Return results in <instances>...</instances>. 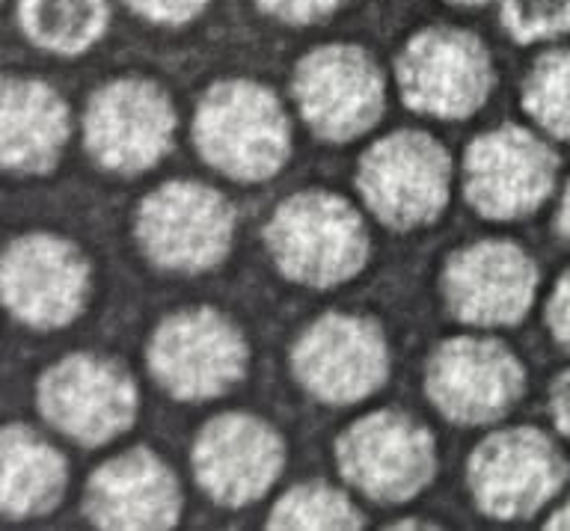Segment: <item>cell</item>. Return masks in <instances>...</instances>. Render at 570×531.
Instances as JSON below:
<instances>
[{
	"label": "cell",
	"mask_w": 570,
	"mask_h": 531,
	"mask_svg": "<svg viewBox=\"0 0 570 531\" xmlns=\"http://www.w3.org/2000/svg\"><path fill=\"white\" fill-rule=\"evenodd\" d=\"M176 110L149 80H114L96 89L83 116V142L98 167L134 176L151 169L173 146Z\"/></svg>",
	"instance_id": "cell-14"
},
{
	"label": "cell",
	"mask_w": 570,
	"mask_h": 531,
	"mask_svg": "<svg viewBox=\"0 0 570 531\" xmlns=\"http://www.w3.org/2000/svg\"><path fill=\"white\" fill-rule=\"evenodd\" d=\"M502 24L514 42L570 33V0H502Z\"/></svg>",
	"instance_id": "cell-24"
},
{
	"label": "cell",
	"mask_w": 570,
	"mask_h": 531,
	"mask_svg": "<svg viewBox=\"0 0 570 531\" xmlns=\"http://www.w3.org/2000/svg\"><path fill=\"white\" fill-rule=\"evenodd\" d=\"M390 529H436L434 523H416V520H401V523H392Z\"/></svg>",
	"instance_id": "cell-31"
},
{
	"label": "cell",
	"mask_w": 570,
	"mask_h": 531,
	"mask_svg": "<svg viewBox=\"0 0 570 531\" xmlns=\"http://www.w3.org/2000/svg\"><path fill=\"white\" fill-rule=\"evenodd\" d=\"M110 18L107 0H18V24L36 48L62 57L89 51Z\"/></svg>",
	"instance_id": "cell-21"
},
{
	"label": "cell",
	"mask_w": 570,
	"mask_h": 531,
	"mask_svg": "<svg viewBox=\"0 0 570 531\" xmlns=\"http://www.w3.org/2000/svg\"><path fill=\"white\" fill-rule=\"evenodd\" d=\"M550 413L559 434L570 443V372H561L550 386Z\"/></svg>",
	"instance_id": "cell-28"
},
{
	"label": "cell",
	"mask_w": 570,
	"mask_h": 531,
	"mask_svg": "<svg viewBox=\"0 0 570 531\" xmlns=\"http://www.w3.org/2000/svg\"><path fill=\"white\" fill-rule=\"evenodd\" d=\"M570 466L538 427H505L475 445L466 461V484L481 514L529 520L559 496Z\"/></svg>",
	"instance_id": "cell-7"
},
{
	"label": "cell",
	"mask_w": 570,
	"mask_h": 531,
	"mask_svg": "<svg viewBox=\"0 0 570 531\" xmlns=\"http://www.w3.org/2000/svg\"><path fill=\"white\" fill-rule=\"evenodd\" d=\"M401 101L434 119H470L493 89V62L479 36L458 27H428L395 62Z\"/></svg>",
	"instance_id": "cell-9"
},
{
	"label": "cell",
	"mask_w": 570,
	"mask_h": 531,
	"mask_svg": "<svg viewBox=\"0 0 570 531\" xmlns=\"http://www.w3.org/2000/svg\"><path fill=\"white\" fill-rule=\"evenodd\" d=\"M194 142L208 167L256 185L285 167L292 155V125L267 87L256 80H220L196 107Z\"/></svg>",
	"instance_id": "cell-1"
},
{
	"label": "cell",
	"mask_w": 570,
	"mask_h": 531,
	"mask_svg": "<svg viewBox=\"0 0 570 531\" xmlns=\"http://www.w3.org/2000/svg\"><path fill=\"white\" fill-rule=\"evenodd\" d=\"M425 392L449 422L463 427L505 419L525 392V368L497 338H445L428 356Z\"/></svg>",
	"instance_id": "cell-11"
},
{
	"label": "cell",
	"mask_w": 570,
	"mask_h": 531,
	"mask_svg": "<svg viewBox=\"0 0 570 531\" xmlns=\"http://www.w3.org/2000/svg\"><path fill=\"white\" fill-rule=\"evenodd\" d=\"M292 372L315 401L347 407L374 395L386 383L390 347L374 321L330 312L297 338Z\"/></svg>",
	"instance_id": "cell-13"
},
{
	"label": "cell",
	"mask_w": 570,
	"mask_h": 531,
	"mask_svg": "<svg viewBox=\"0 0 570 531\" xmlns=\"http://www.w3.org/2000/svg\"><path fill=\"white\" fill-rule=\"evenodd\" d=\"M547 529H570V502H564V505L547 520Z\"/></svg>",
	"instance_id": "cell-30"
},
{
	"label": "cell",
	"mask_w": 570,
	"mask_h": 531,
	"mask_svg": "<svg viewBox=\"0 0 570 531\" xmlns=\"http://www.w3.org/2000/svg\"><path fill=\"white\" fill-rule=\"evenodd\" d=\"M83 514L98 529H173L181 517V488L158 454L137 445L89 475Z\"/></svg>",
	"instance_id": "cell-18"
},
{
	"label": "cell",
	"mask_w": 570,
	"mask_h": 531,
	"mask_svg": "<svg viewBox=\"0 0 570 531\" xmlns=\"http://www.w3.org/2000/svg\"><path fill=\"white\" fill-rule=\"evenodd\" d=\"M547 327L561 347L570 351V271L561 274L547 303Z\"/></svg>",
	"instance_id": "cell-27"
},
{
	"label": "cell",
	"mask_w": 570,
	"mask_h": 531,
	"mask_svg": "<svg viewBox=\"0 0 570 531\" xmlns=\"http://www.w3.org/2000/svg\"><path fill=\"white\" fill-rule=\"evenodd\" d=\"M128 7L155 24H185L208 7V0H128Z\"/></svg>",
	"instance_id": "cell-26"
},
{
	"label": "cell",
	"mask_w": 570,
	"mask_h": 531,
	"mask_svg": "<svg viewBox=\"0 0 570 531\" xmlns=\"http://www.w3.org/2000/svg\"><path fill=\"white\" fill-rule=\"evenodd\" d=\"M449 3H458V7H481V3H488V0H449Z\"/></svg>",
	"instance_id": "cell-32"
},
{
	"label": "cell",
	"mask_w": 570,
	"mask_h": 531,
	"mask_svg": "<svg viewBox=\"0 0 570 531\" xmlns=\"http://www.w3.org/2000/svg\"><path fill=\"white\" fill-rule=\"evenodd\" d=\"M538 265L511 240H479L452 253L443 297L452 318L472 327H514L532 309Z\"/></svg>",
	"instance_id": "cell-16"
},
{
	"label": "cell",
	"mask_w": 570,
	"mask_h": 531,
	"mask_svg": "<svg viewBox=\"0 0 570 531\" xmlns=\"http://www.w3.org/2000/svg\"><path fill=\"white\" fill-rule=\"evenodd\" d=\"M71 134L69 107L42 80L7 78L0 101V160L9 173L42 176L60 160Z\"/></svg>",
	"instance_id": "cell-19"
},
{
	"label": "cell",
	"mask_w": 570,
	"mask_h": 531,
	"mask_svg": "<svg viewBox=\"0 0 570 531\" xmlns=\"http://www.w3.org/2000/svg\"><path fill=\"white\" fill-rule=\"evenodd\" d=\"M449 151L422 131H395L365 151L356 169L363 203L383 226L410 232L434 223L449 203Z\"/></svg>",
	"instance_id": "cell-4"
},
{
	"label": "cell",
	"mask_w": 570,
	"mask_h": 531,
	"mask_svg": "<svg viewBox=\"0 0 570 531\" xmlns=\"http://www.w3.org/2000/svg\"><path fill=\"white\" fill-rule=\"evenodd\" d=\"M559 155L520 125L481 134L463 155V194L488 220H520L547 203Z\"/></svg>",
	"instance_id": "cell-12"
},
{
	"label": "cell",
	"mask_w": 570,
	"mask_h": 531,
	"mask_svg": "<svg viewBox=\"0 0 570 531\" xmlns=\"http://www.w3.org/2000/svg\"><path fill=\"white\" fill-rule=\"evenodd\" d=\"M36 404L48 425L87 449L131 431L140 407L131 374L96 354H71L42 372Z\"/></svg>",
	"instance_id": "cell-8"
},
{
	"label": "cell",
	"mask_w": 570,
	"mask_h": 531,
	"mask_svg": "<svg viewBox=\"0 0 570 531\" xmlns=\"http://www.w3.org/2000/svg\"><path fill=\"white\" fill-rule=\"evenodd\" d=\"M0 285L12 318L33 330H60L87 306L89 262L71 240L30 232L7 247Z\"/></svg>",
	"instance_id": "cell-15"
},
{
	"label": "cell",
	"mask_w": 570,
	"mask_h": 531,
	"mask_svg": "<svg viewBox=\"0 0 570 531\" xmlns=\"http://www.w3.org/2000/svg\"><path fill=\"white\" fill-rule=\"evenodd\" d=\"M292 96L303 122L324 142H351L381 122L383 75L356 45H324L297 62Z\"/></svg>",
	"instance_id": "cell-10"
},
{
	"label": "cell",
	"mask_w": 570,
	"mask_h": 531,
	"mask_svg": "<svg viewBox=\"0 0 570 531\" xmlns=\"http://www.w3.org/2000/svg\"><path fill=\"white\" fill-rule=\"evenodd\" d=\"M137 244L151 265L173 274H205L229 256L235 208L199 181H167L137 208Z\"/></svg>",
	"instance_id": "cell-3"
},
{
	"label": "cell",
	"mask_w": 570,
	"mask_h": 531,
	"mask_svg": "<svg viewBox=\"0 0 570 531\" xmlns=\"http://www.w3.org/2000/svg\"><path fill=\"white\" fill-rule=\"evenodd\" d=\"M69 488V466L53 445L27 425L0 434V511L9 520L51 514Z\"/></svg>",
	"instance_id": "cell-20"
},
{
	"label": "cell",
	"mask_w": 570,
	"mask_h": 531,
	"mask_svg": "<svg viewBox=\"0 0 570 531\" xmlns=\"http://www.w3.org/2000/svg\"><path fill=\"white\" fill-rule=\"evenodd\" d=\"M258 9L285 24H315L333 16L345 0H256Z\"/></svg>",
	"instance_id": "cell-25"
},
{
	"label": "cell",
	"mask_w": 570,
	"mask_h": 531,
	"mask_svg": "<svg viewBox=\"0 0 570 531\" xmlns=\"http://www.w3.org/2000/svg\"><path fill=\"white\" fill-rule=\"evenodd\" d=\"M265 247L285 279L333 288L365 267L368 232L347 199L327 190H303L276 205L265 226Z\"/></svg>",
	"instance_id": "cell-2"
},
{
	"label": "cell",
	"mask_w": 570,
	"mask_h": 531,
	"mask_svg": "<svg viewBox=\"0 0 570 531\" xmlns=\"http://www.w3.org/2000/svg\"><path fill=\"white\" fill-rule=\"evenodd\" d=\"M146 360L151 377L176 401H208L244 377L249 347L229 318L199 306L160 321Z\"/></svg>",
	"instance_id": "cell-6"
},
{
	"label": "cell",
	"mask_w": 570,
	"mask_h": 531,
	"mask_svg": "<svg viewBox=\"0 0 570 531\" xmlns=\"http://www.w3.org/2000/svg\"><path fill=\"white\" fill-rule=\"evenodd\" d=\"M556 229L559 235L570 244V181H568V190L561 196V205H559V217H556Z\"/></svg>",
	"instance_id": "cell-29"
},
{
	"label": "cell",
	"mask_w": 570,
	"mask_h": 531,
	"mask_svg": "<svg viewBox=\"0 0 570 531\" xmlns=\"http://www.w3.org/2000/svg\"><path fill=\"white\" fill-rule=\"evenodd\" d=\"M336 463L342 479L363 496L401 505L434 481V434L413 416L377 410L338 434Z\"/></svg>",
	"instance_id": "cell-5"
},
{
	"label": "cell",
	"mask_w": 570,
	"mask_h": 531,
	"mask_svg": "<svg viewBox=\"0 0 570 531\" xmlns=\"http://www.w3.org/2000/svg\"><path fill=\"white\" fill-rule=\"evenodd\" d=\"M196 484L223 508L253 505L285 466V443L274 427L247 413H223L196 434Z\"/></svg>",
	"instance_id": "cell-17"
},
{
	"label": "cell",
	"mask_w": 570,
	"mask_h": 531,
	"mask_svg": "<svg viewBox=\"0 0 570 531\" xmlns=\"http://www.w3.org/2000/svg\"><path fill=\"white\" fill-rule=\"evenodd\" d=\"M363 511L324 481L297 484L285 493L267 517V529H327L356 531L363 529Z\"/></svg>",
	"instance_id": "cell-22"
},
{
	"label": "cell",
	"mask_w": 570,
	"mask_h": 531,
	"mask_svg": "<svg viewBox=\"0 0 570 531\" xmlns=\"http://www.w3.org/2000/svg\"><path fill=\"white\" fill-rule=\"evenodd\" d=\"M523 107L543 131L570 142V48L543 53L523 87Z\"/></svg>",
	"instance_id": "cell-23"
}]
</instances>
